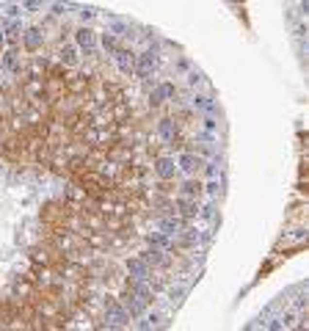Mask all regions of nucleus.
<instances>
[{"label":"nucleus","mask_w":309,"mask_h":331,"mask_svg":"<svg viewBox=\"0 0 309 331\" xmlns=\"http://www.w3.org/2000/svg\"><path fill=\"white\" fill-rule=\"evenodd\" d=\"M185 193H199V185H193V182H188V185H185Z\"/></svg>","instance_id":"obj_18"},{"label":"nucleus","mask_w":309,"mask_h":331,"mask_svg":"<svg viewBox=\"0 0 309 331\" xmlns=\"http://www.w3.org/2000/svg\"><path fill=\"white\" fill-rule=\"evenodd\" d=\"M75 42H77V47L86 50V55H88V52H94V47H97V34L91 31V28H77Z\"/></svg>","instance_id":"obj_1"},{"label":"nucleus","mask_w":309,"mask_h":331,"mask_svg":"<svg viewBox=\"0 0 309 331\" xmlns=\"http://www.w3.org/2000/svg\"><path fill=\"white\" fill-rule=\"evenodd\" d=\"M154 171H157V177H160V179H172L174 171H177V163H174L172 157H160L157 166H154Z\"/></svg>","instance_id":"obj_5"},{"label":"nucleus","mask_w":309,"mask_h":331,"mask_svg":"<svg viewBox=\"0 0 309 331\" xmlns=\"http://www.w3.org/2000/svg\"><path fill=\"white\" fill-rule=\"evenodd\" d=\"M172 94H174V86L172 83H163V86H157V88L149 94V102H152V105H160V102H166Z\"/></svg>","instance_id":"obj_6"},{"label":"nucleus","mask_w":309,"mask_h":331,"mask_svg":"<svg viewBox=\"0 0 309 331\" xmlns=\"http://www.w3.org/2000/svg\"><path fill=\"white\" fill-rule=\"evenodd\" d=\"M152 72H154V55L152 52H141V55H138V64H136V75L149 77Z\"/></svg>","instance_id":"obj_3"},{"label":"nucleus","mask_w":309,"mask_h":331,"mask_svg":"<svg viewBox=\"0 0 309 331\" xmlns=\"http://www.w3.org/2000/svg\"><path fill=\"white\" fill-rule=\"evenodd\" d=\"M127 273L133 279H146L149 276V265H146L144 257H133V260H127Z\"/></svg>","instance_id":"obj_2"},{"label":"nucleus","mask_w":309,"mask_h":331,"mask_svg":"<svg viewBox=\"0 0 309 331\" xmlns=\"http://www.w3.org/2000/svg\"><path fill=\"white\" fill-rule=\"evenodd\" d=\"M3 39H6V36H3V25H0V47H3Z\"/></svg>","instance_id":"obj_21"},{"label":"nucleus","mask_w":309,"mask_h":331,"mask_svg":"<svg viewBox=\"0 0 309 331\" xmlns=\"http://www.w3.org/2000/svg\"><path fill=\"white\" fill-rule=\"evenodd\" d=\"M116 67L124 72V75H130V72H136V55L127 50H116Z\"/></svg>","instance_id":"obj_4"},{"label":"nucleus","mask_w":309,"mask_h":331,"mask_svg":"<svg viewBox=\"0 0 309 331\" xmlns=\"http://www.w3.org/2000/svg\"><path fill=\"white\" fill-rule=\"evenodd\" d=\"M157 130H160V136H163L166 141H172V138H174V122L172 119H163Z\"/></svg>","instance_id":"obj_11"},{"label":"nucleus","mask_w":309,"mask_h":331,"mask_svg":"<svg viewBox=\"0 0 309 331\" xmlns=\"http://www.w3.org/2000/svg\"><path fill=\"white\" fill-rule=\"evenodd\" d=\"M111 320L116 323V326H121V323H127V312H124V309H119V306H111Z\"/></svg>","instance_id":"obj_12"},{"label":"nucleus","mask_w":309,"mask_h":331,"mask_svg":"<svg viewBox=\"0 0 309 331\" xmlns=\"http://www.w3.org/2000/svg\"><path fill=\"white\" fill-rule=\"evenodd\" d=\"M177 226H180L177 221H163V229H177Z\"/></svg>","instance_id":"obj_19"},{"label":"nucleus","mask_w":309,"mask_h":331,"mask_svg":"<svg viewBox=\"0 0 309 331\" xmlns=\"http://www.w3.org/2000/svg\"><path fill=\"white\" fill-rule=\"evenodd\" d=\"M177 166H180L182 171H188V174H193V171L199 169V166H202V160H199V157H193V155H180V160H177Z\"/></svg>","instance_id":"obj_8"},{"label":"nucleus","mask_w":309,"mask_h":331,"mask_svg":"<svg viewBox=\"0 0 309 331\" xmlns=\"http://www.w3.org/2000/svg\"><path fill=\"white\" fill-rule=\"evenodd\" d=\"M193 105H199V108H205V110H213V102L207 100V97H196V100H193Z\"/></svg>","instance_id":"obj_16"},{"label":"nucleus","mask_w":309,"mask_h":331,"mask_svg":"<svg viewBox=\"0 0 309 331\" xmlns=\"http://www.w3.org/2000/svg\"><path fill=\"white\" fill-rule=\"evenodd\" d=\"M144 260H146V265H149V262H152V265H160V262H163V257H160V251H154V248H152V251H146V254H144Z\"/></svg>","instance_id":"obj_13"},{"label":"nucleus","mask_w":309,"mask_h":331,"mask_svg":"<svg viewBox=\"0 0 309 331\" xmlns=\"http://www.w3.org/2000/svg\"><path fill=\"white\" fill-rule=\"evenodd\" d=\"M141 309H144V306L138 304L136 298H130L127 301V314H141Z\"/></svg>","instance_id":"obj_14"},{"label":"nucleus","mask_w":309,"mask_h":331,"mask_svg":"<svg viewBox=\"0 0 309 331\" xmlns=\"http://www.w3.org/2000/svg\"><path fill=\"white\" fill-rule=\"evenodd\" d=\"M94 14H97L94 9H83V11H80V17H83V19H94Z\"/></svg>","instance_id":"obj_17"},{"label":"nucleus","mask_w":309,"mask_h":331,"mask_svg":"<svg viewBox=\"0 0 309 331\" xmlns=\"http://www.w3.org/2000/svg\"><path fill=\"white\" fill-rule=\"evenodd\" d=\"M25 6H28V9H39V6H42V0H28Z\"/></svg>","instance_id":"obj_20"},{"label":"nucleus","mask_w":309,"mask_h":331,"mask_svg":"<svg viewBox=\"0 0 309 331\" xmlns=\"http://www.w3.org/2000/svg\"><path fill=\"white\" fill-rule=\"evenodd\" d=\"M3 69L6 72H19V58H17V50H9L3 55Z\"/></svg>","instance_id":"obj_10"},{"label":"nucleus","mask_w":309,"mask_h":331,"mask_svg":"<svg viewBox=\"0 0 309 331\" xmlns=\"http://www.w3.org/2000/svg\"><path fill=\"white\" fill-rule=\"evenodd\" d=\"M61 61H64L67 67H77V47H72V44L61 47Z\"/></svg>","instance_id":"obj_9"},{"label":"nucleus","mask_w":309,"mask_h":331,"mask_svg":"<svg viewBox=\"0 0 309 331\" xmlns=\"http://www.w3.org/2000/svg\"><path fill=\"white\" fill-rule=\"evenodd\" d=\"M22 39H25V50H31V52L42 47V31H39V28H28Z\"/></svg>","instance_id":"obj_7"},{"label":"nucleus","mask_w":309,"mask_h":331,"mask_svg":"<svg viewBox=\"0 0 309 331\" xmlns=\"http://www.w3.org/2000/svg\"><path fill=\"white\" fill-rule=\"evenodd\" d=\"M103 47L105 50H116V39L111 34H103Z\"/></svg>","instance_id":"obj_15"}]
</instances>
